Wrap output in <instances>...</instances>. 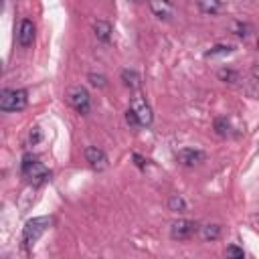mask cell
<instances>
[{"label": "cell", "instance_id": "obj_21", "mask_svg": "<svg viewBox=\"0 0 259 259\" xmlns=\"http://www.w3.org/2000/svg\"><path fill=\"white\" fill-rule=\"evenodd\" d=\"M125 123H127L130 127H140V119H138V115H136V111H134L132 107L125 111Z\"/></svg>", "mask_w": 259, "mask_h": 259}, {"label": "cell", "instance_id": "obj_25", "mask_svg": "<svg viewBox=\"0 0 259 259\" xmlns=\"http://www.w3.org/2000/svg\"><path fill=\"white\" fill-rule=\"evenodd\" d=\"M251 75H253V77L259 81V63H257V65H253V69H251Z\"/></svg>", "mask_w": 259, "mask_h": 259}, {"label": "cell", "instance_id": "obj_16", "mask_svg": "<svg viewBox=\"0 0 259 259\" xmlns=\"http://www.w3.org/2000/svg\"><path fill=\"white\" fill-rule=\"evenodd\" d=\"M235 49L231 47V45H217V47H212L210 51H206V59H210V57H219V55H229V53H233Z\"/></svg>", "mask_w": 259, "mask_h": 259}, {"label": "cell", "instance_id": "obj_3", "mask_svg": "<svg viewBox=\"0 0 259 259\" xmlns=\"http://www.w3.org/2000/svg\"><path fill=\"white\" fill-rule=\"evenodd\" d=\"M20 170H22V176H24L28 182H32V184H40V182H45V180L51 176L49 168H47L42 162L34 160V158H24Z\"/></svg>", "mask_w": 259, "mask_h": 259}, {"label": "cell", "instance_id": "obj_19", "mask_svg": "<svg viewBox=\"0 0 259 259\" xmlns=\"http://www.w3.org/2000/svg\"><path fill=\"white\" fill-rule=\"evenodd\" d=\"M231 30H233V34H237L239 38H245V36L249 34V26L243 24V22H231Z\"/></svg>", "mask_w": 259, "mask_h": 259}, {"label": "cell", "instance_id": "obj_26", "mask_svg": "<svg viewBox=\"0 0 259 259\" xmlns=\"http://www.w3.org/2000/svg\"><path fill=\"white\" fill-rule=\"evenodd\" d=\"M257 47H259V40H257Z\"/></svg>", "mask_w": 259, "mask_h": 259}, {"label": "cell", "instance_id": "obj_14", "mask_svg": "<svg viewBox=\"0 0 259 259\" xmlns=\"http://www.w3.org/2000/svg\"><path fill=\"white\" fill-rule=\"evenodd\" d=\"M200 235L204 241H217L221 237V227L219 225H204L200 229Z\"/></svg>", "mask_w": 259, "mask_h": 259}, {"label": "cell", "instance_id": "obj_13", "mask_svg": "<svg viewBox=\"0 0 259 259\" xmlns=\"http://www.w3.org/2000/svg\"><path fill=\"white\" fill-rule=\"evenodd\" d=\"M196 4H198V10H200L202 14H210V16L219 14L221 8H223L221 0H196Z\"/></svg>", "mask_w": 259, "mask_h": 259}, {"label": "cell", "instance_id": "obj_2", "mask_svg": "<svg viewBox=\"0 0 259 259\" xmlns=\"http://www.w3.org/2000/svg\"><path fill=\"white\" fill-rule=\"evenodd\" d=\"M28 103V93L24 89H4L0 93L2 111H22Z\"/></svg>", "mask_w": 259, "mask_h": 259}, {"label": "cell", "instance_id": "obj_12", "mask_svg": "<svg viewBox=\"0 0 259 259\" xmlns=\"http://www.w3.org/2000/svg\"><path fill=\"white\" fill-rule=\"evenodd\" d=\"M121 81H123V85H125L127 89H132V91L140 89V85H142V77H140L134 69H123V71H121Z\"/></svg>", "mask_w": 259, "mask_h": 259}, {"label": "cell", "instance_id": "obj_10", "mask_svg": "<svg viewBox=\"0 0 259 259\" xmlns=\"http://www.w3.org/2000/svg\"><path fill=\"white\" fill-rule=\"evenodd\" d=\"M150 8L158 18L170 20L174 16V4L170 0H150Z\"/></svg>", "mask_w": 259, "mask_h": 259}, {"label": "cell", "instance_id": "obj_5", "mask_svg": "<svg viewBox=\"0 0 259 259\" xmlns=\"http://www.w3.org/2000/svg\"><path fill=\"white\" fill-rule=\"evenodd\" d=\"M196 231H198V225H196L194 221L178 219V221L172 223V227H170V237H172L174 241H186V239H190Z\"/></svg>", "mask_w": 259, "mask_h": 259}, {"label": "cell", "instance_id": "obj_1", "mask_svg": "<svg viewBox=\"0 0 259 259\" xmlns=\"http://www.w3.org/2000/svg\"><path fill=\"white\" fill-rule=\"evenodd\" d=\"M51 225H53V217H34L30 221H26V225L22 229V243H24V247H30Z\"/></svg>", "mask_w": 259, "mask_h": 259}, {"label": "cell", "instance_id": "obj_24", "mask_svg": "<svg viewBox=\"0 0 259 259\" xmlns=\"http://www.w3.org/2000/svg\"><path fill=\"white\" fill-rule=\"evenodd\" d=\"M134 160H136V164H138L140 168H144V166H146V160H144L142 156H138V154H134Z\"/></svg>", "mask_w": 259, "mask_h": 259}, {"label": "cell", "instance_id": "obj_20", "mask_svg": "<svg viewBox=\"0 0 259 259\" xmlns=\"http://www.w3.org/2000/svg\"><path fill=\"white\" fill-rule=\"evenodd\" d=\"M87 79H89V83H91L93 87H97V89H103V87L107 85V79H105L103 75H97V73H89Z\"/></svg>", "mask_w": 259, "mask_h": 259}, {"label": "cell", "instance_id": "obj_6", "mask_svg": "<svg viewBox=\"0 0 259 259\" xmlns=\"http://www.w3.org/2000/svg\"><path fill=\"white\" fill-rule=\"evenodd\" d=\"M132 109L136 111L138 119H140V127H148L152 121H154V113H152V107L146 103V99H142V95H136L132 99Z\"/></svg>", "mask_w": 259, "mask_h": 259}, {"label": "cell", "instance_id": "obj_11", "mask_svg": "<svg viewBox=\"0 0 259 259\" xmlns=\"http://www.w3.org/2000/svg\"><path fill=\"white\" fill-rule=\"evenodd\" d=\"M93 30H95L97 40H101V42H109L111 32H113V28H111V24H109L107 20H97V22L93 24Z\"/></svg>", "mask_w": 259, "mask_h": 259}, {"label": "cell", "instance_id": "obj_4", "mask_svg": "<svg viewBox=\"0 0 259 259\" xmlns=\"http://www.w3.org/2000/svg\"><path fill=\"white\" fill-rule=\"evenodd\" d=\"M67 101H69V105H71L77 113H81V115H85V113L89 111V105H91L89 93H87V89L81 87V85L69 87V91H67Z\"/></svg>", "mask_w": 259, "mask_h": 259}, {"label": "cell", "instance_id": "obj_23", "mask_svg": "<svg viewBox=\"0 0 259 259\" xmlns=\"http://www.w3.org/2000/svg\"><path fill=\"white\" fill-rule=\"evenodd\" d=\"M28 142H30V146H34V144H38V142H40V130H38V127H32V130H30Z\"/></svg>", "mask_w": 259, "mask_h": 259}, {"label": "cell", "instance_id": "obj_22", "mask_svg": "<svg viewBox=\"0 0 259 259\" xmlns=\"http://www.w3.org/2000/svg\"><path fill=\"white\" fill-rule=\"evenodd\" d=\"M225 253H227V257H239V259H241V257H245L243 249H241V247H237V245H229Z\"/></svg>", "mask_w": 259, "mask_h": 259}, {"label": "cell", "instance_id": "obj_17", "mask_svg": "<svg viewBox=\"0 0 259 259\" xmlns=\"http://www.w3.org/2000/svg\"><path fill=\"white\" fill-rule=\"evenodd\" d=\"M214 130H217V134H219L221 138H227V136L231 134V125H229V121H227L225 117L214 119Z\"/></svg>", "mask_w": 259, "mask_h": 259}, {"label": "cell", "instance_id": "obj_18", "mask_svg": "<svg viewBox=\"0 0 259 259\" xmlns=\"http://www.w3.org/2000/svg\"><path fill=\"white\" fill-rule=\"evenodd\" d=\"M217 77H219L221 81H225V83H235V81H237V73H235L233 69H227V67L219 69Z\"/></svg>", "mask_w": 259, "mask_h": 259}, {"label": "cell", "instance_id": "obj_7", "mask_svg": "<svg viewBox=\"0 0 259 259\" xmlns=\"http://www.w3.org/2000/svg\"><path fill=\"white\" fill-rule=\"evenodd\" d=\"M85 160L89 162V166L93 170H105L107 168V156L103 150H99L97 146H89L85 148Z\"/></svg>", "mask_w": 259, "mask_h": 259}, {"label": "cell", "instance_id": "obj_8", "mask_svg": "<svg viewBox=\"0 0 259 259\" xmlns=\"http://www.w3.org/2000/svg\"><path fill=\"white\" fill-rule=\"evenodd\" d=\"M16 38H18V45L24 47V49L32 45V40H34V24H32V20H28V18L20 20Z\"/></svg>", "mask_w": 259, "mask_h": 259}, {"label": "cell", "instance_id": "obj_9", "mask_svg": "<svg viewBox=\"0 0 259 259\" xmlns=\"http://www.w3.org/2000/svg\"><path fill=\"white\" fill-rule=\"evenodd\" d=\"M176 160L182 166H196V164H200L204 160V154L200 150H194V148H182L176 154Z\"/></svg>", "mask_w": 259, "mask_h": 259}, {"label": "cell", "instance_id": "obj_15", "mask_svg": "<svg viewBox=\"0 0 259 259\" xmlns=\"http://www.w3.org/2000/svg\"><path fill=\"white\" fill-rule=\"evenodd\" d=\"M168 208L174 210V212H184L186 210V200L180 196V194H172L168 198Z\"/></svg>", "mask_w": 259, "mask_h": 259}]
</instances>
